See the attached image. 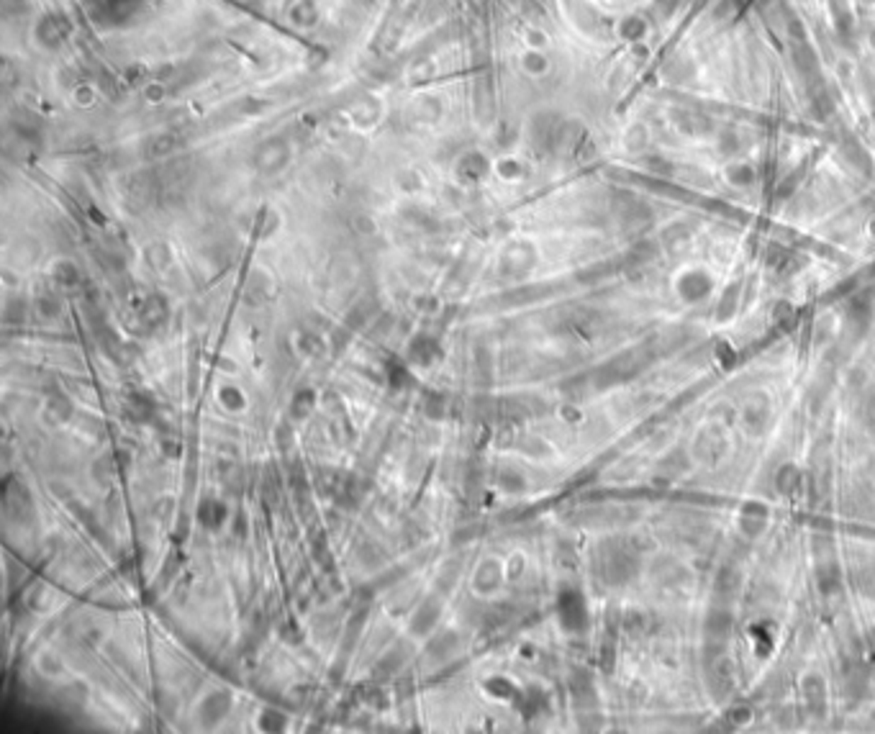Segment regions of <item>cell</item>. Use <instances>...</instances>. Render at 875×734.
I'll use <instances>...</instances> for the list:
<instances>
[{
    "instance_id": "1",
    "label": "cell",
    "mask_w": 875,
    "mask_h": 734,
    "mask_svg": "<svg viewBox=\"0 0 875 734\" xmlns=\"http://www.w3.org/2000/svg\"><path fill=\"white\" fill-rule=\"evenodd\" d=\"M408 355H411V360L416 365L434 362V357L439 355L437 339H431V337H426V334H421V337H416L411 344H408Z\"/></svg>"
},
{
    "instance_id": "2",
    "label": "cell",
    "mask_w": 875,
    "mask_h": 734,
    "mask_svg": "<svg viewBox=\"0 0 875 734\" xmlns=\"http://www.w3.org/2000/svg\"><path fill=\"white\" fill-rule=\"evenodd\" d=\"M198 516H201V524L208 526V529H218L226 519V506L218 504V501L208 499L203 501L201 508H198Z\"/></svg>"
},
{
    "instance_id": "3",
    "label": "cell",
    "mask_w": 875,
    "mask_h": 734,
    "mask_svg": "<svg viewBox=\"0 0 875 734\" xmlns=\"http://www.w3.org/2000/svg\"><path fill=\"white\" fill-rule=\"evenodd\" d=\"M311 406H313V391H301L293 398V404H290V413L296 418H303L308 416Z\"/></svg>"
},
{
    "instance_id": "4",
    "label": "cell",
    "mask_w": 875,
    "mask_h": 734,
    "mask_svg": "<svg viewBox=\"0 0 875 734\" xmlns=\"http://www.w3.org/2000/svg\"><path fill=\"white\" fill-rule=\"evenodd\" d=\"M221 404L229 406V408H242L244 398H242V393L234 391V388H223L221 391Z\"/></svg>"
}]
</instances>
